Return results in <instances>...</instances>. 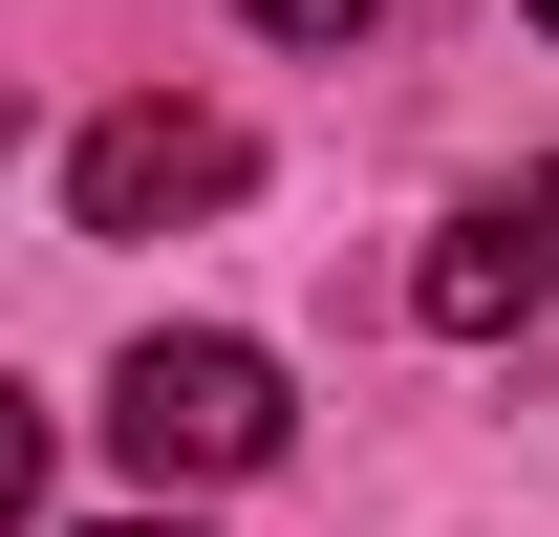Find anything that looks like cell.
<instances>
[{
  "instance_id": "3957f363",
  "label": "cell",
  "mask_w": 559,
  "mask_h": 537,
  "mask_svg": "<svg viewBox=\"0 0 559 537\" xmlns=\"http://www.w3.org/2000/svg\"><path fill=\"white\" fill-rule=\"evenodd\" d=\"M215 194H237V130H215V108H108V130L66 151L86 237H173V215H215Z\"/></svg>"
},
{
  "instance_id": "6da1fadb",
  "label": "cell",
  "mask_w": 559,
  "mask_h": 537,
  "mask_svg": "<svg viewBox=\"0 0 559 537\" xmlns=\"http://www.w3.org/2000/svg\"><path fill=\"white\" fill-rule=\"evenodd\" d=\"M108 430H130V473H259L301 408H280V366H259V344H130Z\"/></svg>"
},
{
  "instance_id": "277c9868",
  "label": "cell",
  "mask_w": 559,
  "mask_h": 537,
  "mask_svg": "<svg viewBox=\"0 0 559 537\" xmlns=\"http://www.w3.org/2000/svg\"><path fill=\"white\" fill-rule=\"evenodd\" d=\"M237 22H280V44H345V22H388V0H237Z\"/></svg>"
},
{
  "instance_id": "8992f818",
  "label": "cell",
  "mask_w": 559,
  "mask_h": 537,
  "mask_svg": "<svg viewBox=\"0 0 559 537\" xmlns=\"http://www.w3.org/2000/svg\"><path fill=\"white\" fill-rule=\"evenodd\" d=\"M130 537H194V516H130Z\"/></svg>"
},
{
  "instance_id": "7a4b0ae2",
  "label": "cell",
  "mask_w": 559,
  "mask_h": 537,
  "mask_svg": "<svg viewBox=\"0 0 559 537\" xmlns=\"http://www.w3.org/2000/svg\"><path fill=\"white\" fill-rule=\"evenodd\" d=\"M538 301H559V172L474 194V215L409 259V323H430V344H495V323H538Z\"/></svg>"
},
{
  "instance_id": "5b68a950",
  "label": "cell",
  "mask_w": 559,
  "mask_h": 537,
  "mask_svg": "<svg viewBox=\"0 0 559 537\" xmlns=\"http://www.w3.org/2000/svg\"><path fill=\"white\" fill-rule=\"evenodd\" d=\"M516 22H538V44H559V0H516Z\"/></svg>"
}]
</instances>
